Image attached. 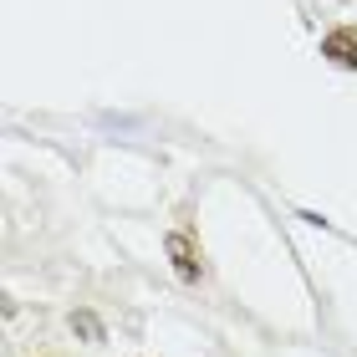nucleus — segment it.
Masks as SVG:
<instances>
[{
	"mask_svg": "<svg viewBox=\"0 0 357 357\" xmlns=\"http://www.w3.org/2000/svg\"><path fill=\"white\" fill-rule=\"evenodd\" d=\"M164 250H169V261H174V275L184 286H194L204 275V261H199V245L184 235V230H174V235H164Z\"/></svg>",
	"mask_w": 357,
	"mask_h": 357,
	"instance_id": "f257e3e1",
	"label": "nucleus"
},
{
	"mask_svg": "<svg viewBox=\"0 0 357 357\" xmlns=\"http://www.w3.org/2000/svg\"><path fill=\"white\" fill-rule=\"evenodd\" d=\"M321 56L332 61V67H342V72H357V31L352 26H337L321 36Z\"/></svg>",
	"mask_w": 357,
	"mask_h": 357,
	"instance_id": "f03ea898",
	"label": "nucleus"
},
{
	"mask_svg": "<svg viewBox=\"0 0 357 357\" xmlns=\"http://www.w3.org/2000/svg\"><path fill=\"white\" fill-rule=\"evenodd\" d=\"M67 327L82 337V342H102V337H107V332H102V321H97L92 312H72V317H67Z\"/></svg>",
	"mask_w": 357,
	"mask_h": 357,
	"instance_id": "7ed1b4c3",
	"label": "nucleus"
}]
</instances>
